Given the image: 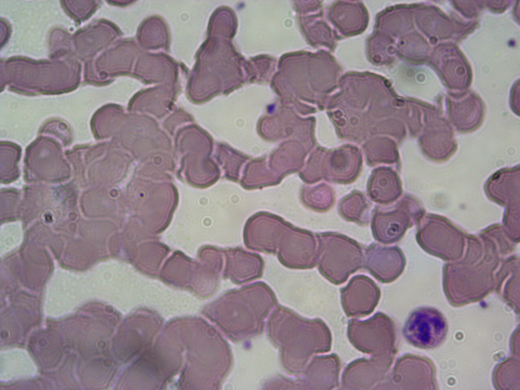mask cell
<instances>
[{
  "instance_id": "6da1fadb",
  "label": "cell",
  "mask_w": 520,
  "mask_h": 390,
  "mask_svg": "<svg viewBox=\"0 0 520 390\" xmlns=\"http://www.w3.org/2000/svg\"><path fill=\"white\" fill-rule=\"evenodd\" d=\"M267 328L269 338L280 350L282 366L290 374H303L313 354L331 349V332L321 320L305 319L284 307L274 311Z\"/></svg>"
},
{
  "instance_id": "7a4b0ae2",
  "label": "cell",
  "mask_w": 520,
  "mask_h": 390,
  "mask_svg": "<svg viewBox=\"0 0 520 390\" xmlns=\"http://www.w3.org/2000/svg\"><path fill=\"white\" fill-rule=\"evenodd\" d=\"M276 301L266 287L256 286L225 295L214 304L212 315L225 335L235 341L261 334Z\"/></svg>"
},
{
  "instance_id": "3957f363",
  "label": "cell",
  "mask_w": 520,
  "mask_h": 390,
  "mask_svg": "<svg viewBox=\"0 0 520 390\" xmlns=\"http://www.w3.org/2000/svg\"><path fill=\"white\" fill-rule=\"evenodd\" d=\"M317 237L318 270L331 283H344L363 266L362 247L354 240L332 232L319 233Z\"/></svg>"
},
{
  "instance_id": "277c9868",
  "label": "cell",
  "mask_w": 520,
  "mask_h": 390,
  "mask_svg": "<svg viewBox=\"0 0 520 390\" xmlns=\"http://www.w3.org/2000/svg\"><path fill=\"white\" fill-rule=\"evenodd\" d=\"M347 336L357 349L373 356H394L397 352L395 324L381 312L365 320H351Z\"/></svg>"
},
{
  "instance_id": "5b68a950",
  "label": "cell",
  "mask_w": 520,
  "mask_h": 390,
  "mask_svg": "<svg viewBox=\"0 0 520 390\" xmlns=\"http://www.w3.org/2000/svg\"><path fill=\"white\" fill-rule=\"evenodd\" d=\"M379 386L382 387L380 389H438L435 365L427 357L405 354L397 360L385 383Z\"/></svg>"
},
{
  "instance_id": "8992f818",
  "label": "cell",
  "mask_w": 520,
  "mask_h": 390,
  "mask_svg": "<svg viewBox=\"0 0 520 390\" xmlns=\"http://www.w3.org/2000/svg\"><path fill=\"white\" fill-rule=\"evenodd\" d=\"M448 332L446 318L437 309L422 307L413 310L407 319L403 334L412 345L433 349L441 345Z\"/></svg>"
},
{
  "instance_id": "52a82bcc",
  "label": "cell",
  "mask_w": 520,
  "mask_h": 390,
  "mask_svg": "<svg viewBox=\"0 0 520 390\" xmlns=\"http://www.w3.org/2000/svg\"><path fill=\"white\" fill-rule=\"evenodd\" d=\"M394 356H373L356 360L345 368L342 378L343 388L368 389L384 380Z\"/></svg>"
},
{
  "instance_id": "ba28073f",
  "label": "cell",
  "mask_w": 520,
  "mask_h": 390,
  "mask_svg": "<svg viewBox=\"0 0 520 390\" xmlns=\"http://www.w3.org/2000/svg\"><path fill=\"white\" fill-rule=\"evenodd\" d=\"M363 266L377 280L387 283L395 281L402 273L405 259L397 246L372 243L365 248Z\"/></svg>"
},
{
  "instance_id": "9c48e42d",
  "label": "cell",
  "mask_w": 520,
  "mask_h": 390,
  "mask_svg": "<svg viewBox=\"0 0 520 390\" xmlns=\"http://www.w3.org/2000/svg\"><path fill=\"white\" fill-rule=\"evenodd\" d=\"M380 296V290L375 282L363 275L353 277L341 289L342 305L349 316L359 317L370 314Z\"/></svg>"
},
{
  "instance_id": "30bf717a",
  "label": "cell",
  "mask_w": 520,
  "mask_h": 390,
  "mask_svg": "<svg viewBox=\"0 0 520 390\" xmlns=\"http://www.w3.org/2000/svg\"><path fill=\"white\" fill-rule=\"evenodd\" d=\"M404 202L388 210L376 208L373 212L371 228L374 239L384 244L401 239L411 225L412 213Z\"/></svg>"
},
{
  "instance_id": "8fae6325",
  "label": "cell",
  "mask_w": 520,
  "mask_h": 390,
  "mask_svg": "<svg viewBox=\"0 0 520 390\" xmlns=\"http://www.w3.org/2000/svg\"><path fill=\"white\" fill-rule=\"evenodd\" d=\"M340 362L335 354L314 357L307 366L297 386L311 389H331L338 385Z\"/></svg>"
},
{
  "instance_id": "7c38bea8",
  "label": "cell",
  "mask_w": 520,
  "mask_h": 390,
  "mask_svg": "<svg viewBox=\"0 0 520 390\" xmlns=\"http://www.w3.org/2000/svg\"><path fill=\"white\" fill-rule=\"evenodd\" d=\"M497 389H519V357H509L498 364L493 374Z\"/></svg>"
},
{
  "instance_id": "4fadbf2b",
  "label": "cell",
  "mask_w": 520,
  "mask_h": 390,
  "mask_svg": "<svg viewBox=\"0 0 520 390\" xmlns=\"http://www.w3.org/2000/svg\"><path fill=\"white\" fill-rule=\"evenodd\" d=\"M367 209L368 205L363 196L359 192H353L341 201L338 210L340 216L346 220L365 225L369 222V217L366 215Z\"/></svg>"
}]
</instances>
